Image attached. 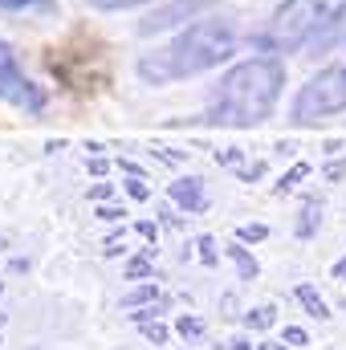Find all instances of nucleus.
<instances>
[{
  "label": "nucleus",
  "mask_w": 346,
  "mask_h": 350,
  "mask_svg": "<svg viewBox=\"0 0 346 350\" xmlns=\"http://www.w3.org/2000/svg\"><path fill=\"white\" fill-rule=\"evenodd\" d=\"M237 25L228 16H200L191 25H183L172 41L147 49L135 62V74L143 86H172V82H187L200 78L216 66H224L237 53Z\"/></svg>",
  "instance_id": "1"
},
{
  "label": "nucleus",
  "mask_w": 346,
  "mask_h": 350,
  "mask_svg": "<svg viewBox=\"0 0 346 350\" xmlns=\"http://www.w3.org/2000/svg\"><path fill=\"white\" fill-rule=\"evenodd\" d=\"M281 90H285V62L277 53L245 57L212 86L208 106L196 122L200 126H228V131L261 126L273 118Z\"/></svg>",
  "instance_id": "2"
},
{
  "label": "nucleus",
  "mask_w": 346,
  "mask_h": 350,
  "mask_svg": "<svg viewBox=\"0 0 346 350\" xmlns=\"http://www.w3.org/2000/svg\"><path fill=\"white\" fill-rule=\"evenodd\" d=\"M343 110H346V66H326L293 94L289 122L293 126H314V122H322L330 114H343Z\"/></svg>",
  "instance_id": "3"
},
{
  "label": "nucleus",
  "mask_w": 346,
  "mask_h": 350,
  "mask_svg": "<svg viewBox=\"0 0 346 350\" xmlns=\"http://www.w3.org/2000/svg\"><path fill=\"white\" fill-rule=\"evenodd\" d=\"M330 8H334L330 0H281V8L269 21L265 45L273 53H297V49H306V41L314 37V29L322 25V16Z\"/></svg>",
  "instance_id": "4"
},
{
  "label": "nucleus",
  "mask_w": 346,
  "mask_h": 350,
  "mask_svg": "<svg viewBox=\"0 0 346 350\" xmlns=\"http://www.w3.org/2000/svg\"><path fill=\"white\" fill-rule=\"evenodd\" d=\"M0 102H8V106H16V110H25V114H45V106H49L45 86H37V82L25 74L16 49H12L4 37H0Z\"/></svg>",
  "instance_id": "5"
},
{
  "label": "nucleus",
  "mask_w": 346,
  "mask_h": 350,
  "mask_svg": "<svg viewBox=\"0 0 346 350\" xmlns=\"http://www.w3.org/2000/svg\"><path fill=\"white\" fill-rule=\"evenodd\" d=\"M208 4H216V0H163V4H155V8L139 21V33H143V37H155V33L179 29V25H187V21H200V12H204Z\"/></svg>",
  "instance_id": "6"
},
{
  "label": "nucleus",
  "mask_w": 346,
  "mask_h": 350,
  "mask_svg": "<svg viewBox=\"0 0 346 350\" xmlns=\"http://www.w3.org/2000/svg\"><path fill=\"white\" fill-rule=\"evenodd\" d=\"M334 49H346V0L334 4V8L322 16V25H318L314 37L306 41V53H310V57H326V53H334Z\"/></svg>",
  "instance_id": "7"
},
{
  "label": "nucleus",
  "mask_w": 346,
  "mask_h": 350,
  "mask_svg": "<svg viewBox=\"0 0 346 350\" xmlns=\"http://www.w3.org/2000/svg\"><path fill=\"white\" fill-rule=\"evenodd\" d=\"M168 196H172L175 208H183L187 216L208 212V196H204V179L200 175H179L172 187H168Z\"/></svg>",
  "instance_id": "8"
},
{
  "label": "nucleus",
  "mask_w": 346,
  "mask_h": 350,
  "mask_svg": "<svg viewBox=\"0 0 346 350\" xmlns=\"http://www.w3.org/2000/svg\"><path fill=\"white\" fill-rule=\"evenodd\" d=\"M224 253H228V261L237 265L241 281H257V277H261V265H257V257L245 249V241H232V245H224Z\"/></svg>",
  "instance_id": "9"
},
{
  "label": "nucleus",
  "mask_w": 346,
  "mask_h": 350,
  "mask_svg": "<svg viewBox=\"0 0 346 350\" xmlns=\"http://www.w3.org/2000/svg\"><path fill=\"white\" fill-rule=\"evenodd\" d=\"M318 224H322V200H306L302 204V216H297V224H293V232H297V241H310L314 232H318Z\"/></svg>",
  "instance_id": "10"
},
{
  "label": "nucleus",
  "mask_w": 346,
  "mask_h": 350,
  "mask_svg": "<svg viewBox=\"0 0 346 350\" xmlns=\"http://www.w3.org/2000/svg\"><path fill=\"white\" fill-rule=\"evenodd\" d=\"M293 297L302 301V310H306L310 318H318V322H322V318H330V306H326V297H322V293H318L310 281H302V285L293 289Z\"/></svg>",
  "instance_id": "11"
},
{
  "label": "nucleus",
  "mask_w": 346,
  "mask_h": 350,
  "mask_svg": "<svg viewBox=\"0 0 346 350\" xmlns=\"http://www.w3.org/2000/svg\"><path fill=\"white\" fill-rule=\"evenodd\" d=\"M163 293H159V285L155 281H143V285H135L131 293H122V310H139V306H151V301H159Z\"/></svg>",
  "instance_id": "12"
},
{
  "label": "nucleus",
  "mask_w": 346,
  "mask_h": 350,
  "mask_svg": "<svg viewBox=\"0 0 346 350\" xmlns=\"http://www.w3.org/2000/svg\"><path fill=\"white\" fill-rule=\"evenodd\" d=\"M310 172H314V167H310L306 159H297V163H293L289 172H285L281 179H277V183H273V191H277V196H285V191H293V187H297V183H302V179H306Z\"/></svg>",
  "instance_id": "13"
},
{
  "label": "nucleus",
  "mask_w": 346,
  "mask_h": 350,
  "mask_svg": "<svg viewBox=\"0 0 346 350\" xmlns=\"http://www.w3.org/2000/svg\"><path fill=\"white\" fill-rule=\"evenodd\" d=\"M273 322H277V306H257L245 314V330H257V334H265Z\"/></svg>",
  "instance_id": "14"
},
{
  "label": "nucleus",
  "mask_w": 346,
  "mask_h": 350,
  "mask_svg": "<svg viewBox=\"0 0 346 350\" xmlns=\"http://www.w3.org/2000/svg\"><path fill=\"white\" fill-rule=\"evenodd\" d=\"M172 306V297H159V301H151V306H139V310H131L127 318L135 322V326H147V322H159V314Z\"/></svg>",
  "instance_id": "15"
},
{
  "label": "nucleus",
  "mask_w": 346,
  "mask_h": 350,
  "mask_svg": "<svg viewBox=\"0 0 346 350\" xmlns=\"http://www.w3.org/2000/svg\"><path fill=\"white\" fill-rule=\"evenodd\" d=\"M155 257H147V253H143V257H131V261H127V269H122V273H127V281H147V277H151V273H155Z\"/></svg>",
  "instance_id": "16"
},
{
  "label": "nucleus",
  "mask_w": 346,
  "mask_h": 350,
  "mask_svg": "<svg viewBox=\"0 0 346 350\" xmlns=\"http://www.w3.org/2000/svg\"><path fill=\"white\" fill-rule=\"evenodd\" d=\"M53 0H0V12H49Z\"/></svg>",
  "instance_id": "17"
},
{
  "label": "nucleus",
  "mask_w": 346,
  "mask_h": 350,
  "mask_svg": "<svg viewBox=\"0 0 346 350\" xmlns=\"http://www.w3.org/2000/svg\"><path fill=\"white\" fill-rule=\"evenodd\" d=\"M122 191L131 196V200H151V183H147V175H127V183H122Z\"/></svg>",
  "instance_id": "18"
},
{
  "label": "nucleus",
  "mask_w": 346,
  "mask_h": 350,
  "mask_svg": "<svg viewBox=\"0 0 346 350\" xmlns=\"http://www.w3.org/2000/svg\"><path fill=\"white\" fill-rule=\"evenodd\" d=\"M175 334H179V338H200V334H204V322H200L196 314H179V318H175Z\"/></svg>",
  "instance_id": "19"
},
{
  "label": "nucleus",
  "mask_w": 346,
  "mask_h": 350,
  "mask_svg": "<svg viewBox=\"0 0 346 350\" xmlns=\"http://www.w3.org/2000/svg\"><path fill=\"white\" fill-rule=\"evenodd\" d=\"M139 4H155V0H90V8H98V12H127Z\"/></svg>",
  "instance_id": "20"
},
{
  "label": "nucleus",
  "mask_w": 346,
  "mask_h": 350,
  "mask_svg": "<svg viewBox=\"0 0 346 350\" xmlns=\"http://www.w3.org/2000/svg\"><path fill=\"white\" fill-rule=\"evenodd\" d=\"M143 330V338L151 342V347H168V338H172V330L163 326V322H147V326H139Z\"/></svg>",
  "instance_id": "21"
},
{
  "label": "nucleus",
  "mask_w": 346,
  "mask_h": 350,
  "mask_svg": "<svg viewBox=\"0 0 346 350\" xmlns=\"http://www.w3.org/2000/svg\"><path fill=\"white\" fill-rule=\"evenodd\" d=\"M269 237V224H241L237 228V241H245V245H261Z\"/></svg>",
  "instance_id": "22"
},
{
  "label": "nucleus",
  "mask_w": 346,
  "mask_h": 350,
  "mask_svg": "<svg viewBox=\"0 0 346 350\" xmlns=\"http://www.w3.org/2000/svg\"><path fill=\"white\" fill-rule=\"evenodd\" d=\"M241 147H224V151H216V167H241Z\"/></svg>",
  "instance_id": "23"
},
{
  "label": "nucleus",
  "mask_w": 346,
  "mask_h": 350,
  "mask_svg": "<svg viewBox=\"0 0 346 350\" xmlns=\"http://www.w3.org/2000/svg\"><path fill=\"white\" fill-rule=\"evenodd\" d=\"M196 249H200V261H204V265L220 261V257H216V241H212V237H200V241H196Z\"/></svg>",
  "instance_id": "24"
},
{
  "label": "nucleus",
  "mask_w": 346,
  "mask_h": 350,
  "mask_svg": "<svg viewBox=\"0 0 346 350\" xmlns=\"http://www.w3.org/2000/svg\"><path fill=\"white\" fill-rule=\"evenodd\" d=\"M127 216V208H118V204H98V220H106V224H118Z\"/></svg>",
  "instance_id": "25"
},
{
  "label": "nucleus",
  "mask_w": 346,
  "mask_h": 350,
  "mask_svg": "<svg viewBox=\"0 0 346 350\" xmlns=\"http://www.w3.org/2000/svg\"><path fill=\"white\" fill-rule=\"evenodd\" d=\"M90 200H94V204H110V200H114V183H94V187H90Z\"/></svg>",
  "instance_id": "26"
},
{
  "label": "nucleus",
  "mask_w": 346,
  "mask_h": 350,
  "mask_svg": "<svg viewBox=\"0 0 346 350\" xmlns=\"http://www.w3.org/2000/svg\"><path fill=\"white\" fill-rule=\"evenodd\" d=\"M135 232H139L147 245H155V241H159V224H151V220H139V224H135Z\"/></svg>",
  "instance_id": "27"
},
{
  "label": "nucleus",
  "mask_w": 346,
  "mask_h": 350,
  "mask_svg": "<svg viewBox=\"0 0 346 350\" xmlns=\"http://www.w3.org/2000/svg\"><path fill=\"white\" fill-rule=\"evenodd\" d=\"M285 342H289V347H306V342H310V334H306L302 326H285Z\"/></svg>",
  "instance_id": "28"
},
{
  "label": "nucleus",
  "mask_w": 346,
  "mask_h": 350,
  "mask_svg": "<svg viewBox=\"0 0 346 350\" xmlns=\"http://www.w3.org/2000/svg\"><path fill=\"white\" fill-rule=\"evenodd\" d=\"M237 175H241V183H257L261 175H265V163H253V167H237Z\"/></svg>",
  "instance_id": "29"
},
{
  "label": "nucleus",
  "mask_w": 346,
  "mask_h": 350,
  "mask_svg": "<svg viewBox=\"0 0 346 350\" xmlns=\"http://www.w3.org/2000/svg\"><path fill=\"white\" fill-rule=\"evenodd\" d=\"M118 172H122V175H147L139 163H135V159H118Z\"/></svg>",
  "instance_id": "30"
},
{
  "label": "nucleus",
  "mask_w": 346,
  "mask_h": 350,
  "mask_svg": "<svg viewBox=\"0 0 346 350\" xmlns=\"http://www.w3.org/2000/svg\"><path fill=\"white\" fill-rule=\"evenodd\" d=\"M322 175H326V179H343V175H346V163H343V159H338V163H326V172H322Z\"/></svg>",
  "instance_id": "31"
},
{
  "label": "nucleus",
  "mask_w": 346,
  "mask_h": 350,
  "mask_svg": "<svg viewBox=\"0 0 346 350\" xmlns=\"http://www.w3.org/2000/svg\"><path fill=\"white\" fill-rule=\"evenodd\" d=\"M106 167H110V163H106L102 155H94V159H90V175H106Z\"/></svg>",
  "instance_id": "32"
},
{
  "label": "nucleus",
  "mask_w": 346,
  "mask_h": 350,
  "mask_svg": "<svg viewBox=\"0 0 346 350\" xmlns=\"http://www.w3.org/2000/svg\"><path fill=\"white\" fill-rule=\"evenodd\" d=\"M330 273H334V281H346V257H338V261H334V269H330Z\"/></svg>",
  "instance_id": "33"
},
{
  "label": "nucleus",
  "mask_w": 346,
  "mask_h": 350,
  "mask_svg": "<svg viewBox=\"0 0 346 350\" xmlns=\"http://www.w3.org/2000/svg\"><path fill=\"white\" fill-rule=\"evenodd\" d=\"M322 151H326V155H338V151H343V143H338V139H326V143H322Z\"/></svg>",
  "instance_id": "34"
},
{
  "label": "nucleus",
  "mask_w": 346,
  "mask_h": 350,
  "mask_svg": "<svg viewBox=\"0 0 346 350\" xmlns=\"http://www.w3.org/2000/svg\"><path fill=\"white\" fill-rule=\"evenodd\" d=\"M228 350H253V342H249V338H232V342H228Z\"/></svg>",
  "instance_id": "35"
},
{
  "label": "nucleus",
  "mask_w": 346,
  "mask_h": 350,
  "mask_svg": "<svg viewBox=\"0 0 346 350\" xmlns=\"http://www.w3.org/2000/svg\"><path fill=\"white\" fill-rule=\"evenodd\" d=\"M257 350H285V342H261Z\"/></svg>",
  "instance_id": "36"
},
{
  "label": "nucleus",
  "mask_w": 346,
  "mask_h": 350,
  "mask_svg": "<svg viewBox=\"0 0 346 350\" xmlns=\"http://www.w3.org/2000/svg\"><path fill=\"white\" fill-rule=\"evenodd\" d=\"M343 314H346V297H343Z\"/></svg>",
  "instance_id": "37"
},
{
  "label": "nucleus",
  "mask_w": 346,
  "mask_h": 350,
  "mask_svg": "<svg viewBox=\"0 0 346 350\" xmlns=\"http://www.w3.org/2000/svg\"><path fill=\"white\" fill-rule=\"evenodd\" d=\"M0 293H4V281H0Z\"/></svg>",
  "instance_id": "38"
}]
</instances>
